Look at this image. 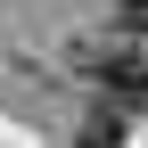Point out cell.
I'll return each instance as SVG.
<instances>
[{
    "instance_id": "obj_1",
    "label": "cell",
    "mask_w": 148,
    "mask_h": 148,
    "mask_svg": "<svg viewBox=\"0 0 148 148\" xmlns=\"http://www.w3.org/2000/svg\"><path fill=\"white\" fill-rule=\"evenodd\" d=\"M90 66H99V82L115 90V99H148V66L132 58V49H99Z\"/></svg>"
},
{
    "instance_id": "obj_2",
    "label": "cell",
    "mask_w": 148,
    "mask_h": 148,
    "mask_svg": "<svg viewBox=\"0 0 148 148\" xmlns=\"http://www.w3.org/2000/svg\"><path fill=\"white\" fill-rule=\"evenodd\" d=\"M74 148H123V107H99V115H82Z\"/></svg>"
},
{
    "instance_id": "obj_3",
    "label": "cell",
    "mask_w": 148,
    "mask_h": 148,
    "mask_svg": "<svg viewBox=\"0 0 148 148\" xmlns=\"http://www.w3.org/2000/svg\"><path fill=\"white\" fill-rule=\"evenodd\" d=\"M123 25H132V33H148V0H123Z\"/></svg>"
}]
</instances>
